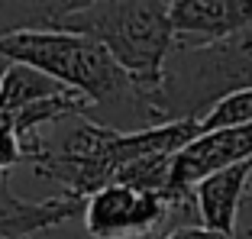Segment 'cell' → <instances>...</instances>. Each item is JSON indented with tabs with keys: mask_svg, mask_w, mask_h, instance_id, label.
<instances>
[{
	"mask_svg": "<svg viewBox=\"0 0 252 239\" xmlns=\"http://www.w3.org/2000/svg\"><path fill=\"white\" fill-rule=\"evenodd\" d=\"M0 59L30 65L91 100L88 117L117 133L168 126L156 104L133 84L100 42L62 30H16L0 36Z\"/></svg>",
	"mask_w": 252,
	"mask_h": 239,
	"instance_id": "obj_1",
	"label": "cell"
},
{
	"mask_svg": "<svg viewBox=\"0 0 252 239\" xmlns=\"http://www.w3.org/2000/svg\"><path fill=\"white\" fill-rule=\"evenodd\" d=\"M42 30L78 32L100 42L133 84L156 104L165 61L175 49L171 3L117 0V3H59ZM158 110V107H156Z\"/></svg>",
	"mask_w": 252,
	"mask_h": 239,
	"instance_id": "obj_2",
	"label": "cell"
},
{
	"mask_svg": "<svg viewBox=\"0 0 252 239\" xmlns=\"http://www.w3.org/2000/svg\"><path fill=\"white\" fill-rule=\"evenodd\" d=\"M239 90H252V26L210 45H175L156 107L165 123H200Z\"/></svg>",
	"mask_w": 252,
	"mask_h": 239,
	"instance_id": "obj_3",
	"label": "cell"
},
{
	"mask_svg": "<svg viewBox=\"0 0 252 239\" xmlns=\"http://www.w3.org/2000/svg\"><path fill=\"white\" fill-rule=\"evenodd\" d=\"M171 223V204L162 194L110 184L88 197L84 233L91 239H156Z\"/></svg>",
	"mask_w": 252,
	"mask_h": 239,
	"instance_id": "obj_4",
	"label": "cell"
},
{
	"mask_svg": "<svg viewBox=\"0 0 252 239\" xmlns=\"http://www.w3.org/2000/svg\"><path fill=\"white\" fill-rule=\"evenodd\" d=\"M252 26V0H175V45H210Z\"/></svg>",
	"mask_w": 252,
	"mask_h": 239,
	"instance_id": "obj_5",
	"label": "cell"
},
{
	"mask_svg": "<svg viewBox=\"0 0 252 239\" xmlns=\"http://www.w3.org/2000/svg\"><path fill=\"white\" fill-rule=\"evenodd\" d=\"M252 175V158L236 165H226L220 172L207 175L194 187L200 210V226H207L223 236H236V220H239V204H243L246 184Z\"/></svg>",
	"mask_w": 252,
	"mask_h": 239,
	"instance_id": "obj_6",
	"label": "cell"
},
{
	"mask_svg": "<svg viewBox=\"0 0 252 239\" xmlns=\"http://www.w3.org/2000/svg\"><path fill=\"white\" fill-rule=\"evenodd\" d=\"M62 94H68V88L59 84L55 78L42 75L30 65H10L7 78L0 84V117H13L26 107L62 97Z\"/></svg>",
	"mask_w": 252,
	"mask_h": 239,
	"instance_id": "obj_7",
	"label": "cell"
},
{
	"mask_svg": "<svg viewBox=\"0 0 252 239\" xmlns=\"http://www.w3.org/2000/svg\"><path fill=\"white\" fill-rule=\"evenodd\" d=\"M252 123V90H239L223 97L207 117L200 120V136L210 133H223V129H239Z\"/></svg>",
	"mask_w": 252,
	"mask_h": 239,
	"instance_id": "obj_8",
	"label": "cell"
},
{
	"mask_svg": "<svg viewBox=\"0 0 252 239\" xmlns=\"http://www.w3.org/2000/svg\"><path fill=\"white\" fill-rule=\"evenodd\" d=\"M16 162H23V146H20V136H16L13 123L7 117H0V181H7L10 168Z\"/></svg>",
	"mask_w": 252,
	"mask_h": 239,
	"instance_id": "obj_9",
	"label": "cell"
},
{
	"mask_svg": "<svg viewBox=\"0 0 252 239\" xmlns=\"http://www.w3.org/2000/svg\"><path fill=\"white\" fill-rule=\"evenodd\" d=\"M233 239H252V175L246 184L243 204H239V220H236V236Z\"/></svg>",
	"mask_w": 252,
	"mask_h": 239,
	"instance_id": "obj_10",
	"label": "cell"
},
{
	"mask_svg": "<svg viewBox=\"0 0 252 239\" xmlns=\"http://www.w3.org/2000/svg\"><path fill=\"white\" fill-rule=\"evenodd\" d=\"M156 239H233V236L214 233V230H207V226H185V230L165 233V236H156Z\"/></svg>",
	"mask_w": 252,
	"mask_h": 239,
	"instance_id": "obj_11",
	"label": "cell"
},
{
	"mask_svg": "<svg viewBox=\"0 0 252 239\" xmlns=\"http://www.w3.org/2000/svg\"><path fill=\"white\" fill-rule=\"evenodd\" d=\"M7 71H10V61H7V59H0V84H3V78H7Z\"/></svg>",
	"mask_w": 252,
	"mask_h": 239,
	"instance_id": "obj_12",
	"label": "cell"
}]
</instances>
